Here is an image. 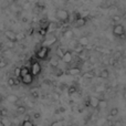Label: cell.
<instances>
[{"label":"cell","instance_id":"1","mask_svg":"<svg viewBox=\"0 0 126 126\" xmlns=\"http://www.w3.org/2000/svg\"><path fill=\"white\" fill-rule=\"evenodd\" d=\"M50 54V48L46 46H42L41 48H39L35 52V59L37 60H47Z\"/></svg>","mask_w":126,"mask_h":126},{"label":"cell","instance_id":"2","mask_svg":"<svg viewBox=\"0 0 126 126\" xmlns=\"http://www.w3.org/2000/svg\"><path fill=\"white\" fill-rule=\"evenodd\" d=\"M30 72L34 78L39 76L42 72V66L40 64V62L38 60H31V63H30Z\"/></svg>","mask_w":126,"mask_h":126},{"label":"cell","instance_id":"3","mask_svg":"<svg viewBox=\"0 0 126 126\" xmlns=\"http://www.w3.org/2000/svg\"><path fill=\"white\" fill-rule=\"evenodd\" d=\"M112 33H113L114 37L125 38V35H126L125 27L123 26L122 23H115L113 26V29H112Z\"/></svg>","mask_w":126,"mask_h":126},{"label":"cell","instance_id":"4","mask_svg":"<svg viewBox=\"0 0 126 126\" xmlns=\"http://www.w3.org/2000/svg\"><path fill=\"white\" fill-rule=\"evenodd\" d=\"M55 17H57V19L59 20V21L63 22V23H66L70 20V13H69V11L65 10V9H58V10L55 11Z\"/></svg>","mask_w":126,"mask_h":126},{"label":"cell","instance_id":"5","mask_svg":"<svg viewBox=\"0 0 126 126\" xmlns=\"http://www.w3.org/2000/svg\"><path fill=\"white\" fill-rule=\"evenodd\" d=\"M4 35H6V38L8 39V41L15 42V43L18 41V34L12 30H7L6 32H4Z\"/></svg>","mask_w":126,"mask_h":126},{"label":"cell","instance_id":"6","mask_svg":"<svg viewBox=\"0 0 126 126\" xmlns=\"http://www.w3.org/2000/svg\"><path fill=\"white\" fill-rule=\"evenodd\" d=\"M87 22V19L86 17H83V16H80L78 15V17L75 18V26L78 28H81V27H84Z\"/></svg>","mask_w":126,"mask_h":126},{"label":"cell","instance_id":"7","mask_svg":"<svg viewBox=\"0 0 126 126\" xmlns=\"http://www.w3.org/2000/svg\"><path fill=\"white\" fill-rule=\"evenodd\" d=\"M21 80V83L24 85H31L33 83V81H34V76L32 75V74H28V75H26L24 78H21L20 79Z\"/></svg>","mask_w":126,"mask_h":126},{"label":"cell","instance_id":"8","mask_svg":"<svg viewBox=\"0 0 126 126\" xmlns=\"http://www.w3.org/2000/svg\"><path fill=\"white\" fill-rule=\"evenodd\" d=\"M58 41V38L55 37V35H52V37H50L49 39H46L43 41V43H42V46H46V47H49L50 48L51 46H53L54 43H57Z\"/></svg>","mask_w":126,"mask_h":126},{"label":"cell","instance_id":"9","mask_svg":"<svg viewBox=\"0 0 126 126\" xmlns=\"http://www.w3.org/2000/svg\"><path fill=\"white\" fill-rule=\"evenodd\" d=\"M72 60H73V54H72L71 51H65L64 55L62 57V61L64 63H66V64H69V63L72 62Z\"/></svg>","mask_w":126,"mask_h":126},{"label":"cell","instance_id":"10","mask_svg":"<svg viewBox=\"0 0 126 126\" xmlns=\"http://www.w3.org/2000/svg\"><path fill=\"white\" fill-rule=\"evenodd\" d=\"M30 73H31V72H30V67L27 66V65H23V66L20 67V75H19V78L20 79L24 78L26 75H28V74H30Z\"/></svg>","mask_w":126,"mask_h":126},{"label":"cell","instance_id":"11","mask_svg":"<svg viewBox=\"0 0 126 126\" xmlns=\"http://www.w3.org/2000/svg\"><path fill=\"white\" fill-rule=\"evenodd\" d=\"M98 101H100V98L95 97V96H91V97L89 98V104L91 105L93 109H97V106H98Z\"/></svg>","mask_w":126,"mask_h":126},{"label":"cell","instance_id":"12","mask_svg":"<svg viewBox=\"0 0 126 126\" xmlns=\"http://www.w3.org/2000/svg\"><path fill=\"white\" fill-rule=\"evenodd\" d=\"M69 74L70 75H79V74L81 73V69L79 66H73L71 67V69H69Z\"/></svg>","mask_w":126,"mask_h":126},{"label":"cell","instance_id":"13","mask_svg":"<svg viewBox=\"0 0 126 126\" xmlns=\"http://www.w3.org/2000/svg\"><path fill=\"white\" fill-rule=\"evenodd\" d=\"M78 43H79V44H81L82 47H86L87 44L90 43V40H89V38L85 37V35H84V37H81L80 39L78 40Z\"/></svg>","mask_w":126,"mask_h":126},{"label":"cell","instance_id":"14","mask_svg":"<svg viewBox=\"0 0 126 126\" xmlns=\"http://www.w3.org/2000/svg\"><path fill=\"white\" fill-rule=\"evenodd\" d=\"M100 78L103 79V80H107L110 78V71L107 69H103L102 71L100 72Z\"/></svg>","mask_w":126,"mask_h":126},{"label":"cell","instance_id":"15","mask_svg":"<svg viewBox=\"0 0 126 126\" xmlns=\"http://www.w3.org/2000/svg\"><path fill=\"white\" fill-rule=\"evenodd\" d=\"M107 107V102L105 100H100L98 101V106L97 109L98 110H105Z\"/></svg>","mask_w":126,"mask_h":126},{"label":"cell","instance_id":"16","mask_svg":"<svg viewBox=\"0 0 126 126\" xmlns=\"http://www.w3.org/2000/svg\"><path fill=\"white\" fill-rule=\"evenodd\" d=\"M73 35H74V33H73V31L72 30H66V31H64V33H63V37H64L65 39H67V40L72 39Z\"/></svg>","mask_w":126,"mask_h":126},{"label":"cell","instance_id":"17","mask_svg":"<svg viewBox=\"0 0 126 126\" xmlns=\"http://www.w3.org/2000/svg\"><path fill=\"white\" fill-rule=\"evenodd\" d=\"M118 114H120V110L117 107H113L112 110H110V116H112V117H116Z\"/></svg>","mask_w":126,"mask_h":126},{"label":"cell","instance_id":"18","mask_svg":"<svg viewBox=\"0 0 126 126\" xmlns=\"http://www.w3.org/2000/svg\"><path fill=\"white\" fill-rule=\"evenodd\" d=\"M18 84V81L16 80L15 78H9L8 79V85L9 86H15V85Z\"/></svg>","mask_w":126,"mask_h":126},{"label":"cell","instance_id":"19","mask_svg":"<svg viewBox=\"0 0 126 126\" xmlns=\"http://www.w3.org/2000/svg\"><path fill=\"white\" fill-rule=\"evenodd\" d=\"M64 53H65V51L63 50L62 48H58V49H57V57H58V58L62 59V57L64 55Z\"/></svg>","mask_w":126,"mask_h":126},{"label":"cell","instance_id":"20","mask_svg":"<svg viewBox=\"0 0 126 126\" xmlns=\"http://www.w3.org/2000/svg\"><path fill=\"white\" fill-rule=\"evenodd\" d=\"M26 111H27V109H26V106H23V105H19V106L17 107V112H18L19 114L26 113Z\"/></svg>","mask_w":126,"mask_h":126},{"label":"cell","instance_id":"21","mask_svg":"<svg viewBox=\"0 0 126 126\" xmlns=\"http://www.w3.org/2000/svg\"><path fill=\"white\" fill-rule=\"evenodd\" d=\"M83 50H84V47H82L81 44H79V43H78V46L74 48V51H75V52H78V53H82Z\"/></svg>","mask_w":126,"mask_h":126},{"label":"cell","instance_id":"22","mask_svg":"<svg viewBox=\"0 0 126 126\" xmlns=\"http://www.w3.org/2000/svg\"><path fill=\"white\" fill-rule=\"evenodd\" d=\"M22 126H34V124H33L32 121L30 120H26L22 122Z\"/></svg>","mask_w":126,"mask_h":126},{"label":"cell","instance_id":"23","mask_svg":"<svg viewBox=\"0 0 126 126\" xmlns=\"http://www.w3.org/2000/svg\"><path fill=\"white\" fill-rule=\"evenodd\" d=\"M8 101L9 102H11V103H15V102H17L18 101V97L16 95H9L8 96Z\"/></svg>","mask_w":126,"mask_h":126},{"label":"cell","instance_id":"24","mask_svg":"<svg viewBox=\"0 0 126 126\" xmlns=\"http://www.w3.org/2000/svg\"><path fill=\"white\" fill-rule=\"evenodd\" d=\"M75 92H76V86L72 85V86L69 87V94H74Z\"/></svg>","mask_w":126,"mask_h":126},{"label":"cell","instance_id":"25","mask_svg":"<svg viewBox=\"0 0 126 126\" xmlns=\"http://www.w3.org/2000/svg\"><path fill=\"white\" fill-rule=\"evenodd\" d=\"M7 65V61L4 59H0V69H3Z\"/></svg>","mask_w":126,"mask_h":126},{"label":"cell","instance_id":"26","mask_svg":"<svg viewBox=\"0 0 126 126\" xmlns=\"http://www.w3.org/2000/svg\"><path fill=\"white\" fill-rule=\"evenodd\" d=\"M54 73H55V75L57 76H60V75H62V70H59L58 67H55V70H54Z\"/></svg>","mask_w":126,"mask_h":126},{"label":"cell","instance_id":"27","mask_svg":"<svg viewBox=\"0 0 126 126\" xmlns=\"http://www.w3.org/2000/svg\"><path fill=\"white\" fill-rule=\"evenodd\" d=\"M8 115V113H7L6 109H1L0 110V116H7Z\"/></svg>","mask_w":126,"mask_h":126},{"label":"cell","instance_id":"28","mask_svg":"<svg viewBox=\"0 0 126 126\" xmlns=\"http://www.w3.org/2000/svg\"><path fill=\"white\" fill-rule=\"evenodd\" d=\"M40 34H41V35H46L47 34V29H41V30H40Z\"/></svg>","mask_w":126,"mask_h":126},{"label":"cell","instance_id":"29","mask_svg":"<svg viewBox=\"0 0 126 126\" xmlns=\"http://www.w3.org/2000/svg\"><path fill=\"white\" fill-rule=\"evenodd\" d=\"M15 74H16L17 76H19V75H20V67H17V69L15 70Z\"/></svg>","mask_w":126,"mask_h":126},{"label":"cell","instance_id":"30","mask_svg":"<svg viewBox=\"0 0 126 126\" xmlns=\"http://www.w3.org/2000/svg\"><path fill=\"white\" fill-rule=\"evenodd\" d=\"M34 117H35V118H39V117H40V113H37V114H34Z\"/></svg>","mask_w":126,"mask_h":126},{"label":"cell","instance_id":"31","mask_svg":"<svg viewBox=\"0 0 126 126\" xmlns=\"http://www.w3.org/2000/svg\"><path fill=\"white\" fill-rule=\"evenodd\" d=\"M0 126H4L3 122H2V118H0Z\"/></svg>","mask_w":126,"mask_h":126},{"label":"cell","instance_id":"32","mask_svg":"<svg viewBox=\"0 0 126 126\" xmlns=\"http://www.w3.org/2000/svg\"><path fill=\"white\" fill-rule=\"evenodd\" d=\"M11 1H12V2H17L18 0H11Z\"/></svg>","mask_w":126,"mask_h":126},{"label":"cell","instance_id":"33","mask_svg":"<svg viewBox=\"0 0 126 126\" xmlns=\"http://www.w3.org/2000/svg\"><path fill=\"white\" fill-rule=\"evenodd\" d=\"M125 13H126V7H125Z\"/></svg>","mask_w":126,"mask_h":126},{"label":"cell","instance_id":"34","mask_svg":"<svg viewBox=\"0 0 126 126\" xmlns=\"http://www.w3.org/2000/svg\"><path fill=\"white\" fill-rule=\"evenodd\" d=\"M19 126H22V124H21V125H19Z\"/></svg>","mask_w":126,"mask_h":126}]
</instances>
